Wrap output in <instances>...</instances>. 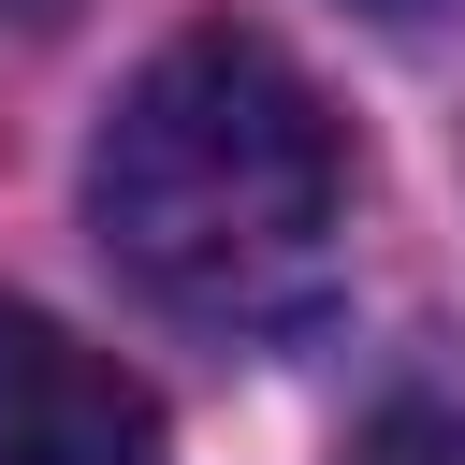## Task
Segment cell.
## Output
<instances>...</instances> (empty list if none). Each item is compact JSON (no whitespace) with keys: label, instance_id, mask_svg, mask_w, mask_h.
I'll return each instance as SVG.
<instances>
[{"label":"cell","instance_id":"obj_1","mask_svg":"<svg viewBox=\"0 0 465 465\" xmlns=\"http://www.w3.org/2000/svg\"><path fill=\"white\" fill-rule=\"evenodd\" d=\"M87 218L145 305L203 334H276L334 291L349 145L262 29H174L87 145Z\"/></svg>","mask_w":465,"mask_h":465},{"label":"cell","instance_id":"obj_2","mask_svg":"<svg viewBox=\"0 0 465 465\" xmlns=\"http://www.w3.org/2000/svg\"><path fill=\"white\" fill-rule=\"evenodd\" d=\"M0 465H160L145 378H116L73 320L0 291Z\"/></svg>","mask_w":465,"mask_h":465},{"label":"cell","instance_id":"obj_3","mask_svg":"<svg viewBox=\"0 0 465 465\" xmlns=\"http://www.w3.org/2000/svg\"><path fill=\"white\" fill-rule=\"evenodd\" d=\"M349 465H465V363H407V378L363 407Z\"/></svg>","mask_w":465,"mask_h":465},{"label":"cell","instance_id":"obj_4","mask_svg":"<svg viewBox=\"0 0 465 465\" xmlns=\"http://www.w3.org/2000/svg\"><path fill=\"white\" fill-rule=\"evenodd\" d=\"M363 15H436V0H363Z\"/></svg>","mask_w":465,"mask_h":465},{"label":"cell","instance_id":"obj_5","mask_svg":"<svg viewBox=\"0 0 465 465\" xmlns=\"http://www.w3.org/2000/svg\"><path fill=\"white\" fill-rule=\"evenodd\" d=\"M0 15H73V0H0Z\"/></svg>","mask_w":465,"mask_h":465}]
</instances>
